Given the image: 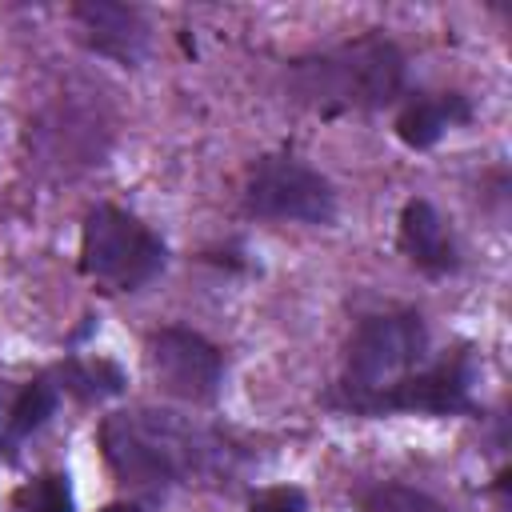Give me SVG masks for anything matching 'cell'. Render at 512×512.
<instances>
[{
  "label": "cell",
  "mask_w": 512,
  "mask_h": 512,
  "mask_svg": "<svg viewBox=\"0 0 512 512\" xmlns=\"http://www.w3.org/2000/svg\"><path fill=\"white\" fill-rule=\"evenodd\" d=\"M100 452L124 484H140V488L212 476L228 468V456H232V448L216 432L156 408L104 416Z\"/></svg>",
  "instance_id": "obj_1"
},
{
  "label": "cell",
  "mask_w": 512,
  "mask_h": 512,
  "mask_svg": "<svg viewBox=\"0 0 512 512\" xmlns=\"http://www.w3.org/2000/svg\"><path fill=\"white\" fill-rule=\"evenodd\" d=\"M292 96L324 116L384 108L404 92V52L380 36L364 32L320 56L292 64Z\"/></svg>",
  "instance_id": "obj_2"
},
{
  "label": "cell",
  "mask_w": 512,
  "mask_h": 512,
  "mask_svg": "<svg viewBox=\"0 0 512 512\" xmlns=\"http://www.w3.org/2000/svg\"><path fill=\"white\" fill-rule=\"evenodd\" d=\"M164 240L116 204H96L80 232V272L112 292H136L164 272Z\"/></svg>",
  "instance_id": "obj_3"
},
{
  "label": "cell",
  "mask_w": 512,
  "mask_h": 512,
  "mask_svg": "<svg viewBox=\"0 0 512 512\" xmlns=\"http://www.w3.org/2000/svg\"><path fill=\"white\" fill-rule=\"evenodd\" d=\"M428 360V328L420 312L400 308V312H380L368 316L352 340H348V360H344V408H352L364 396H376L416 372Z\"/></svg>",
  "instance_id": "obj_4"
},
{
  "label": "cell",
  "mask_w": 512,
  "mask_h": 512,
  "mask_svg": "<svg viewBox=\"0 0 512 512\" xmlns=\"http://www.w3.org/2000/svg\"><path fill=\"white\" fill-rule=\"evenodd\" d=\"M244 208L264 220H296V224H332L336 192L328 176L308 168L296 156H264L252 164L244 184Z\"/></svg>",
  "instance_id": "obj_5"
},
{
  "label": "cell",
  "mask_w": 512,
  "mask_h": 512,
  "mask_svg": "<svg viewBox=\"0 0 512 512\" xmlns=\"http://www.w3.org/2000/svg\"><path fill=\"white\" fill-rule=\"evenodd\" d=\"M148 372L168 396L188 404H212L224 384V356L200 332L168 324L148 336Z\"/></svg>",
  "instance_id": "obj_6"
},
{
  "label": "cell",
  "mask_w": 512,
  "mask_h": 512,
  "mask_svg": "<svg viewBox=\"0 0 512 512\" xmlns=\"http://www.w3.org/2000/svg\"><path fill=\"white\" fill-rule=\"evenodd\" d=\"M472 360L468 352H456L432 368H416L392 388L364 396L352 404V412L380 416V412H432V416H452V412H472Z\"/></svg>",
  "instance_id": "obj_7"
},
{
  "label": "cell",
  "mask_w": 512,
  "mask_h": 512,
  "mask_svg": "<svg viewBox=\"0 0 512 512\" xmlns=\"http://www.w3.org/2000/svg\"><path fill=\"white\" fill-rule=\"evenodd\" d=\"M72 20L84 32V44L96 48L100 56H112L120 64H136L148 48V24L144 12L132 4H112V0H84L72 4Z\"/></svg>",
  "instance_id": "obj_8"
},
{
  "label": "cell",
  "mask_w": 512,
  "mask_h": 512,
  "mask_svg": "<svg viewBox=\"0 0 512 512\" xmlns=\"http://www.w3.org/2000/svg\"><path fill=\"white\" fill-rule=\"evenodd\" d=\"M400 252L424 276H448L460 268V248L428 200H408L400 212Z\"/></svg>",
  "instance_id": "obj_9"
},
{
  "label": "cell",
  "mask_w": 512,
  "mask_h": 512,
  "mask_svg": "<svg viewBox=\"0 0 512 512\" xmlns=\"http://www.w3.org/2000/svg\"><path fill=\"white\" fill-rule=\"evenodd\" d=\"M472 120V108L464 96L456 92H444L436 100H412L400 116H396V136L408 144V148H432L444 128L452 124H468Z\"/></svg>",
  "instance_id": "obj_10"
},
{
  "label": "cell",
  "mask_w": 512,
  "mask_h": 512,
  "mask_svg": "<svg viewBox=\"0 0 512 512\" xmlns=\"http://www.w3.org/2000/svg\"><path fill=\"white\" fill-rule=\"evenodd\" d=\"M56 388L92 404V400L120 396L124 392V372L112 360H80V356H72V360H64L56 368Z\"/></svg>",
  "instance_id": "obj_11"
},
{
  "label": "cell",
  "mask_w": 512,
  "mask_h": 512,
  "mask_svg": "<svg viewBox=\"0 0 512 512\" xmlns=\"http://www.w3.org/2000/svg\"><path fill=\"white\" fill-rule=\"evenodd\" d=\"M56 400H60V388H56L48 376L28 380V384L16 392L12 408H8V436H12V440L32 436V432L56 412Z\"/></svg>",
  "instance_id": "obj_12"
},
{
  "label": "cell",
  "mask_w": 512,
  "mask_h": 512,
  "mask_svg": "<svg viewBox=\"0 0 512 512\" xmlns=\"http://www.w3.org/2000/svg\"><path fill=\"white\" fill-rule=\"evenodd\" d=\"M16 512H72V488L64 472H44L12 492Z\"/></svg>",
  "instance_id": "obj_13"
},
{
  "label": "cell",
  "mask_w": 512,
  "mask_h": 512,
  "mask_svg": "<svg viewBox=\"0 0 512 512\" xmlns=\"http://www.w3.org/2000/svg\"><path fill=\"white\" fill-rule=\"evenodd\" d=\"M360 508L364 512H452L436 496L408 484H372L360 492Z\"/></svg>",
  "instance_id": "obj_14"
},
{
  "label": "cell",
  "mask_w": 512,
  "mask_h": 512,
  "mask_svg": "<svg viewBox=\"0 0 512 512\" xmlns=\"http://www.w3.org/2000/svg\"><path fill=\"white\" fill-rule=\"evenodd\" d=\"M248 512H304V492L292 488V484H276V488H264L248 500Z\"/></svg>",
  "instance_id": "obj_15"
},
{
  "label": "cell",
  "mask_w": 512,
  "mask_h": 512,
  "mask_svg": "<svg viewBox=\"0 0 512 512\" xmlns=\"http://www.w3.org/2000/svg\"><path fill=\"white\" fill-rule=\"evenodd\" d=\"M100 512H140V508L136 504H104Z\"/></svg>",
  "instance_id": "obj_16"
},
{
  "label": "cell",
  "mask_w": 512,
  "mask_h": 512,
  "mask_svg": "<svg viewBox=\"0 0 512 512\" xmlns=\"http://www.w3.org/2000/svg\"><path fill=\"white\" fill-rule=\"evenodd\" d=\"M4 444H8V436H4V432H0V448H4Z\"/></svg>",
  "instance_id": "obj_17"
}]
</instances>
